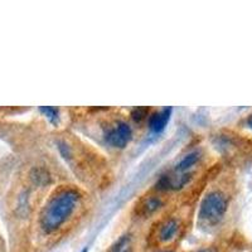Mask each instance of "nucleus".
<instances>
[{
	"mask_svg": "<svg viewBox=\"0 0 252 252\" xmlns=\"http://www.w3.org/2000/svg\"><path fill=\"white\" fill-rule=\"evenodd\" d=\"M39 110H40V112H43L44 116H46V118H48L51 121L58 120V114H60V111H58V109H56V107L43 106V107H40Z\"/></svg>",
	"mask_w": 252,
	"mask_h": 252,
	"instance_id": "nucleus-10",
	"label": "nucleus"
},
{
	"mask_svg": "<svg viewBox=\"0 0 252 252\" xmlns=\"http://www.w3.org/2000/svg\"><path fill=\"white\" fill-rule=\"evenodd\" d=\"M114 252H132L130 247L129 237H123L115 246Z\"/></svg>",
	"mask_w": 252,
	"mask_h": 252,
	"instance_id": "nucleus-11",
	"label": "nucleus"
},
{
	"mask_svg": "<svg viewBox=\"0 0 252 252\" xmlns=\"http://www.w3.org/2000/svg\"><path fill=\"white\" fill-rule=\"evenodd\" d=\"M231 197L226 190L212 189L202 199L198 220L203 227H216L224 220L228 212Z\"/></svg>",
	"mask_w": 252,
	"mask_h": 252,
	"instance_id": "nucleus-2",
	"label": "nucleus"
},
{
	"mask_svg": "<svg viewBox=\"0 0 252 252\" xmlns=\"http://www.w3.org/2000/svg\"><path fill=\"white\" fill-rule=\"evenodd\" d=\"M198 252H220V251H218V250L216 249V247H206V249L199 250V251H198Z\"/></svg>",
	"mask_w": 252,
	"mask_h": 252,
	"instance_id": "nucleus-14",
	"label": "nucleus"
},
{
	"mask_svg": "<svg viewBox=\"0 0 252 252\" xmlns=\"http://www.w3.org/2000/svg\"><path fill=\"white\" fill-rule=\"evenodd\" d=\"M199 159H201V153L199 152L189 153L188 155H186V157H184L179 163H178V165L175 166L174 172L188 173L189 170L192 169L193 166L199 161Z\"/></svg>",
	"mask_w": 252,
	"mask_h": 252,
	"instance_id": "nucleus-7",
	"label": "nucleus"
},
{
	"mask_svg": "<svg viewBox=\"0 0 252 252\" xmlns=\"http://www.w3.org/2000/svg\"><path fill=\"white\" fill-rule=\"evenodd\" d=\"M161 204L163 203H161L160 198L150 197V198H148L145 202H144L143 206H141V209H143L144 215H150V213L155 212L157 209L160 208Z\"/></svg>",
	"mask_w": 252,
	"mask_h": 252,
	"instance_id": "nucleus-9",
	"label": "nucleus"
},
{
	"mask_svg": "<svg viewBox=\"0 0 252 252\" xmlns=\"http://www.w3.org/2000/svg\"><path fill=\"white\" fill-rule=\"evenodd\" d=\"M82 194L78 189L64 187L55 193L43 207L39 226L44 233H55L73 216L80 206Z\"/></svg>",
	"mask_w": 252,
	"mask_h": 252,
	"instance_id": "nucleus-1",
	"label": "nucleus"
},
{
	"mask_svg": "<svg viewBox=\"0 0 252 252\" xmlns=\"http://www.w3.org/2000/svg\"><path fill=\"white\" fill-rule=\"evenodd\" d=\"M178 231H179V222L175 218L165 220L159 227L158 231V238L161 242H169L173 238H175Z\"/></svg>",
	"mask_w": 252,
	"mask_h": 252,
	"instance_id": "nucleus-6",
	"label": "nucleus"
},
{
	"mask_svg": "<svg viewBox=\"0 0 252 252\" xmlns=\"http://www.w3.org/2000/svg\"><path fill=\"white\" fill-rule=\"evenodd\" d=\"M190 173H178L173 172L169 174L161 175L158 181L157 188L159 190H170V189H179L186 186L190 179Z\"/></svg>",
	"mask_w": 252,
	"mask_h": 252,
	"instance_id": "nucleus-4",
	"label": "nucleus"
},
{
	"mask_svg": "<svg viewBox=\"0 0 252 252\" xmlns=\"http://www.w3.org/2000/svg\"><path fill=\"white\" fill-rule=\"evenodd\" d=\"M82 252H87V249H85V250H82Z\"/></svg>",
	"mask_w": 252,
	"mask_h": 252,
	"instance_id": "nucleus-15",
	"label": "nucleus"
},
{
	"mask_svg": "<svg viewBox=\"0 0 252 252\" xmlns=\"http://www.w3.org/2000/svg\"><path fill=\"white\" fill-rule=\"evenodd\" d=\"M245 125H246L249 129L252 130V112L249 115V116H247L246 120H245Z\"/></svg>",
	"mask_w": 252,
	"mask_h": 252,
	"instance_id": "nucleus-13",
	"label": "nucleus"
},
{
	"mask_svg": "<svg viewBox=\"0 0 252 252\" xmlns=\"http://www.w3.org/2000/svg\"><path fill=\"white\" fill-rule=\"evenodd\" d=\"M148 115H149V109H146V107H136L131 111V118L138 123L144 120Z\"/></svg>",
	"mask_w": 252,
	"mask_h": 252,
	"instance_id": "nucleus-12",
	"label": "nucleus"
},
{
	"mask_svg": "<svg viewBox=\"0 0 252 252\" xmlns=\"http://www.w3.org/2000/svg\"><path fill=\"white\" fill-rule=\"evenodd\" d=\"M31 179L33 181V183L37 184V186H46L51 182V174L48 173V170L44 169V168H34V169L31 172Z\"/></svg>",
	"mask_w": 252,
	"mask_h": 252,
	"instance_id": "nucleus-8",
	"label": "nucleus"
},
{
	"mask_svg": "<svg viewBox=\"0 0 252 252\" xmlns=\"http://www.w3.org/2000/svg\"><path fill=\"white\" fill-rule=\"evenodd\" d=\"M173 109L172 107H165L161 109L160 111L153 112L149 116V127L153 132L159 134L165 129L166 124L169 121L170 115H172Z\"/></svg>",
	"mask_w": 252,
	"mask_h": 252,
	"instance_id": "nucleus-5",
	"label": "nucleus"
},
{
	"mask_svg": "<svg viewBox=\"0 0 252 252\" xmlns=\"http://www.w3.org/2000/svg\"><path fill=\"white\" fill-rule=\"evenodd\" d=\"M131 138L132 130L129 124H126L125 121H116L111 126H109L105 132V139H106L107 144L114 148H119V149L125 148L130 143Z\"/></svg>",
	"mask_w": 252,
	"mask_h": 252,
	"instance_id": "nucleus-3",
	"label": "nucleus"
},
{
	"mask_svg": "<svg viewBox=\"0 0 252 252\" xmlns=\"http://www.w3.org/2000/svg\"><path fill=\"white\" fill-rule=\"evenodd\" d=\"M161 252H173V251H161Z\"/></svg>",
	"mask_w": 252,
	"mask_h": 252,
	"instance_id": "nucleus-16",
	"label": "nucleus"
}]
</instances>
